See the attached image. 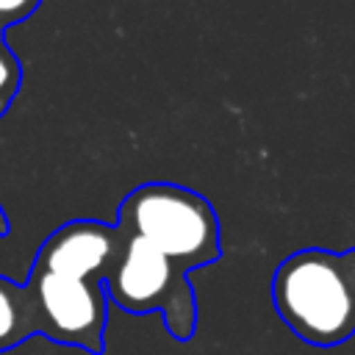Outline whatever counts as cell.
I'll use <instances>...</instances> for the list:
<instances>
[{
  "instance_id": "obj_2",
  "label": "cell",
  "mask_w": 355,
  "mask_h": 355,
  "mask_svg": "<svg viewBox=\"0 0 355 355\" xmlns=\"http://www.w3.org/2000/svg\"><path fill=\"white\" fill-rule=\"evenodd\" d=\"M114 225L161 250L183 272L211 266L222 258V233L214 205L194 189L150 180L130 189Z\"/></svg>"
},
{
  "instance_id": "obj_3",
  "label": "cell",
  "mask_w": 355,
  "mask_h": 355,
  "mask_svg": "<svg viewBox=\"0 0 355 355\" xmlns=\"http://www.w3.org/2000/svg\"><path fill=\"white\" fill-rule=\"evenodd\" d=\"M105 291L125 313H161L164 327L175 341H189L197 333V297L189 272L133 233H125L119 258L105 277Z\"/></svg>"
},
{
  "instance_id": "obj_6",
  "label": "cell",
  "mask_w": 355,
  "mask_h": 355,
  "mask_svg": "<svg viewBox=\"0 0 355 355\" xmlns=\"http://www.w3.org/2000/svg\"><path fill=\"white\" fill-rule=\"evenodd\" d=\"M22 89V64L11 44L6 42V33H0V119L14 103V97Z\"/></svg>"
},
{
  "instance_id": "obj_7",
  "label": "cell",
  "mask_w": 355,
  "mask_h": 355,
  "mask_svg": "<svg viewBox=\"0 0 355 355\" xmlns=\"http://www.w3.org/2000/svg\"><path fill=\"white\" fill-rule=\"evenodd\" d=\"M42 0H0V33H6V28L25 22L28 17H33L39 11Z\"/></svg>"
},
{
  "instance_id": "obj_5",
  "label": "cell",
  "mask_w": 355,
  "mask_h": 355,
  "mask_svg": "<svg viewBox=\"0 0 355 355\" xmlns=\"http://www.w3.org/2000/svg\"><path fill=\"white\" fill-rule=\"evenodd\" d=\"M33 336H39V319L25 283L0 275V352L25 344Z\"/></svg>"
},
{
  "instance_id": "obj_8",
  "label": "cell",
  "mask_w": 355,
  "mask_h": 355,
  "mask_svg": "<svg viewBox=\"0 0 355 355\" xmlns=\"http://www.w3.org/2000/svg\"><path fill=\"white\" fill-rule=\"evenodd\" d=\"M6 233H8V216H6L3 202H0V236H6Z\"/></svg>"
},
{
  "instance_id": "obj_1",
  "label": "cell",
  "mask_w": 355,
  "mask_h": 355,
  "mask_svg": "<svg viewBox=\"0 0 355 355\" xmlns=\"http://www.w3.org/2000/svg\"><path fill=\"white\" fill-rule=\"evenodd\" d=\"M269 297L286 327L311 347H336L355 336V247H302L272 272Z\"/></svg>"
},
{
  "instance_id": "obj_4",
  "label": "cell",
  "mask_w": 355,
  "mask_h": 355,
  "mask_svg": "<svg viewBox=\"0 0 355 355\" xmlns=\"http://www.w3.org/2000/svg\"><path fill=\"white\" fill-rule=\"evenodd\" d=\"M25 288L36 308L39 336L64 347H78L89 355L105 352L111 300L103 280L75 277L33 263Z\"/></svg>"
}]
</instances>
